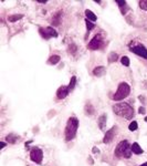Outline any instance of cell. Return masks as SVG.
Segmentation results:
<instances>
[{
	"instance_id": "6da1fadb",
	"label": "cell",
	"mask_w": 147,
	"mask_h": 166,
	"mask_svg": "<svg viewBox=\"0 0 147 166\" xmlns=\"http://www.w3.org/2000/svg\"><path fill=\"white\" fill-rule=\"evenodd\" d=\"M113 111L116 115L124 117L126 120H131L134 116V109L127 103H117L113 106Z\"/></svg>"
},
{
	"instance_id": "7a4b0ae2",
	"label": "cell",
	"mask_w": 147,
	"mask_h": 166,
	"mask_svg": "<svg viewBox=\"0 0 147 166\" xmlns=\"http://www.w3.org/2000/svg\"><path fill=\"white\" fill-rule=\"evenodd\" d=\"M132 145H130L128 141H122L118 143V145L115 149V156L116 157H125V158H130L132 155Z\"/></svg>"
},
{
	"instance_id": "3957f363",
	"label": "cell",
	"mask_w": 147,
	"mask_h": 166,
	"mask_svg": "<svg viewBox=\"0 0 147 166\" xmlns=\"http://www.w3.org/2000/svg\"><path fill=\"white\" fill-rule=\"evenodd\" d=\"M77 127H79V121L76 117H70L68 120L65 126V139L69 142L71 141L72 138H74L77 131Z\"/></svg>"
},
{
	"instance_id": "277c9868",
	"label": "cell",
	"mask_w": 147,
	"mask_h": 166,
	"mask_svg": "<svg viewBox=\"0 0 147 166\" xmlns=\"http://www.w3.org/2000/svg\"><path fill=\"white\" fill-rule=\"evenodd\" d=\"M130 92H131V86L125 82L121 83L120 85H118V88H117L116 93H115L114 96H113V100H115V101H121V100L125 99V98L128 96Z\"/></svg>"
},
{
	"instance_id": "5b68a950",
	"label": "cell",
	"mask_w": 147,
	"mask_h": 166,
	"mask_svg": "<svg viewBox=\"0 0 147 166\" xmlns=\"http://www.w3.org/2000/svg\"><path fill=\"white\" fill-rule=\"evenodd\" d=\"M130 49L135 54L139 55V56H142L144 59H147V49L143 44H137L135 42H131L130 43Z\"/></svg>"
},
{
	"instance_id": "8992f818",
	"label": "cell",
	"mask_w": 147,
	"mask_h": 166,
	"mask_svg": "<svg viewBox=\"0 0 147 166\" xmlns=\"http://www.w3.org/2000/svg\"><path fill=\"white\" fill-rule=\"evenodd\" d=\"M30 158L34 163L41 164L42 158H43V152H42V149H40L39 147H33L31 149V152H30Z\"/></svg>"
},
{
	"instance_id": "52a82bcc",
	"label": "cell",
	"mask_w": 147,
	"mask_h": 166,
	"mask_svg": "<svg viewBox=\"0 0 147 166\" xmlns=\"http://www.w3.org/2000/svg\"><path fill=\"white\" fill-rule=\"evenodd\" d=\"M102 45H103V38H102L101 34H96V36L88 42L87 48L90 50H98Z\"/></svg>"
},
{
	"instance_id": "ba28073f",
	"label": "cell",
	"mask_w": 147,
	"mask_h": 166,
	"mask_svg": "<svg viewBox=\"0 0 147 166\" xmlns=\"http://www.w3.org/2000/svg\"><path fill=\"white\" fill-rule=\"evenodd\" d=\"M39 32L41 34V37L44 39H50V38H56L58 37V32L55 31L52 27H47V28H40Z\"/></svg>"
},
{
	"instance_id": "9c48e42d",
	"label": "cell",
	"mask_w": 147,
	"mask_h": 166,
	"mask_svg": "<svg viewBox=\"0 0 147 166\" xmlns=\"http://www.w3.org/2000/svg\"><path fill=\"white\" fill-rule=\"evenodd\" d=\"M115 134H116V127H112L109 131L105 133V136L103 138V143L107 144V143H111L112 141H113V138H114Z\"/></svg>"
},
{
	"instance_id": "30bf717a",
	"label": "cell",
	"mask_w": 147,
	"mask_h": 166,
	"mask_svg": "<svg viewBox=\"0 0 147 166\" xmlns=\"http://www.w3.org/2000/svg\"><path fill=\"white\" fill-rule=\"evenodd\" d=\"M69 92H70V90H69V86L62 85V86H60V88H59V90L56 91V96H58V99L63 100V99H65L66 96H68Z\"/></svg>"
},
{
	"instance_id": "8fae6325",
	"label": "cell",
	"mask_w": 147,
	"mask_h": 166,
	"mask_svg": "<svg viewBox=\"0 0 147 166\" xmlns=\"http://www.w3.org/2000/svg\"><path fill=\"white\" fill-rule=\"evenodd\" d=\"M106 121H107L106 114H102V115L98 117V127H100L101 130H104V128H105V126H106Z\"/></svg>"
},
{
	"instance_id": "7c38bea8",
	"label": "cell",
	"mask_w": 147,
	"mask_h": 166,
	"mask_svg": "<svg viewBox=\"0 0 147 166\" xmlns=\"http://www.w3.org/2000/svg\"><path fill=\"white\" fill-rule=\"evenodd\" d=\"M106 73V69L104 66H96L94 70H93V74L95 77H103L104 74Z\"/></svg>"
},
{
	"instance_id": "4fadbf2b",
	"label": "cell",
	"mask_w": 147,
	"mask_h": 166,
	"mask_svg": "<svg viewBox=\"0 0 147 166\" xmlns=\"http://www.w3.org/2000/svg\"><path fill=\"white\" fill-rule=\"evenodd\" d=\"M61 16H62V11L56 12L52 19V26H59L61 22Z\"/></svg>"
},
{
	"instance_id": "5bb4252c",
	"label": "cell",
	"mask_w": 147,
	"mask_h": 166,
	"mask_svg": "<svg viewBox=\"0 0 147 166\" xmlns=\"http://www.w3.org/2000/svg\"><path fill=\"white\" fill-rule=\"evenodd\" d=\"M19 136L16 135V134H9V135H7V137H6V141L8 142V143H11V144H15L19 139Z\"/></svg>"
},
{
	"instance_id": "9a60e30c",
	"label": "cell",
	"mask_w": 147,
	"mask_h": 166,
	"mask_svg": "<svg viewBox=\"0 0 147 166\" xmlns=\"http://www.w3.org/2000/svg\"><path fill=\"white\" fill-rule=\"evenodd\" d=\"M132 152H133L134 154H142L143 149L142 147L139 146L138 143H133V145H132Z\"/></svg>"
},
{
	"instance_id": "2e32d148",
	"label": "cell",
	"mask_w": 147,
	"mask_h": 166,
	"mask_svg": "<svg viewBox=\"0 0 147 166\" xmlns=\"http://www.w3.org/2000/svg\"><path fill=\"white\" fill-rule=\"evenodd\" d=\"M85 16H86V19L87 20H90V21H96V16H95V13L92 12L91 10H85Z\"/></svg>"
},
{
	"instance_id": "e0dca14e",
	"label": "cell",
	"mask_w": 147,
	"mask_h": 166,
	"mask_svg": "<svg viewBox=\"0 0 147 166\" xmlns=\"http://www.w3.org/2000/svg\"><path fill=\"white\" fill-rule=\"evenodd\" d=\"M23 18V15H12V16H9L8 17V21L10 22H16L18 20H20Z\"/></svg>"
},
{
	"instance_id": "ac0fdd59",
	"label": "cell",
	"mask_w": 147,
	"mask_h": 166,
	"mask_svg": "<svg viewBox=\"0 0 147 166\" xmlns=\"http://www.w3.org/2000/svg\"><path fill=\"white\" fill-rule=\"evenodd\" d=\"M60 60H61V58L59 55H52L49 59V64H53V66H54V64H58Z\"/></svg>"
},
{
	"instance_id": "d6986e66",
	"label": "cell",
	"mask_w": 147,
	"mask_h": 166,
	"mask_svg": "<svg viewBox=\"0 0 147 166\" xmlns=\"http://www.w3.org/2000/svg\"><path fill=\"white\" fill-rule=\"evenodd\" d=\"M117 58H118L117 53H115V52H111V53L109 54V63L115 62V61L117 60Z\"/></svg>"
},
{
	"instance_id": "ffe728a7",
	"label": "cell",
	"mask_w": 147,
	"mask_h": 166,
	"mask_svg": "<svg viewBox=\"0 0 147 166\" xmlns=\"http://www.w3.org/2000/svg\"><path fill=\"white\" fill-rule=\"evenodd\" d=\"M75 84H76V77H72L71 81H70V84H69V90H70V91H73L74 88H75Z\"/></svg>"
},
{
	"instance_id": "44dd1931",
	"label": "cell",
	"mask_w": 147,
	"mask_h": 166,
	"mask_svg": "<svg viewBox=\"0 0 147 166\" xmlns=\"http://www.w3.org/2000/svg\"><path fill=\"white\" fill-rule=\"evenodd\" d=\"M85 112H86L87 115H92L93 113H94V109H93L92 105H91V104L85 105Z\"/></svg>"
},
{
	"instance_id": "7402d4cb",
	"label": "cell",
	"mask_w": 147,
	"mask_h": 166,
	"mask_svg": "<svg viewBox=\"0 0 147 166\" xmlns=\"http://www.w3.org/2000/svg\"><path fill=\"white\" fill-rule=\"evenodd\" d=\"M121 62H122V64L124 66H130V59H128V56H122V59H121Z\"/></svg>"
},
{
	"instance_id": "603a6c76",
	"label": "cell",
	"mask_w": 147,
	"mask_h": 166,
	"mask_svg": "<svg viewBox=\"0 0 147 166\" xmlns=\"http://www.w3.org/2000/svg\"><path fill=\"white\" fill-rule=\"evenodd\" d=\"M137 127H138V125H137V122L136 121H133L131 124L128 125V128H130V131H136Z\"/></svg>"
},
{
	"instance_id": "cb8c5ba5",
	"label": "cell",
	"mask_w": 147,
	"mask_h": 166,
	"mask_svg": "<svg viewBox=\"0 0 147 166\" xmlns=\"http://www.w3.org/2000/svg\"><path fill=\"white\" fill-rule=\"evenodd\" d=\"M138 5L141 7V9H143V10H147V0H142V1H139Z\"/></svg>"
},
{
	"instance_id": "d4e9b609",
	"label": "cell",
	"mask_w": 147,
	"mask_h": 166,
	"mask_svg": "<svg viewBox=\"0 0 147 166\" xmlns=\"http://www.w3.org/2000/svg\"><path fill=\"white\" fill-rule=\"evenodd\" d=\"M85 23H86V29L88 30V31H91L92 29H94V24H93V23L90 21V20L85 19Z\"/></svg>"
},
{
	"instance_id": "484cf974",
	"label": "cell",
	"mask_w": 147,
	"mask_h": 166,
	"mask_svg": "<svg viewBox=\"0 0 147 166\" xmlns=\"http://www.w3.org/2000/svg\"><path fill=\"white\" fill-rule=\"evenodd\" d=\"M127 10H128L127 5H125L124 7H121V12H122V15H125L126 12H127Z\"/></svg>"
},
{
	"instance_id": "4316f807",
	"label": "cell",
	"mask_w": 147,
	"mask_h": 166,
	"mask_svg": "<svg viewBox=\"0 0 147 166\" xmlns=\"http://www.w3.org/2000/svg\"><path fill=\"white\" fill-rule=\"evenodd\" d=\"M70 51H71L72 53H75L76 52V45L74 43H72L71 45H70Z\"/></svg>"
},
{
	"instance_id": "83f0119b",
	"label": "cell",
	"mask_w": 147,
	"mask_h": 166,
	"mask_svg": "<svg viewBox=\"0 0 147 166\" xmlns=\"http://www.w3.org/2000/svg\"><path fill=\"white\" fill-rule=\"evenodd\" d=\"M116 3L118 5V7H124V6L126 5V1H116Z\"/></svg>"
},
{
	"instance_id": "f1b7e54d",
	"label": "cell",
	"mask_w": 147,
	"mask_h": 166,
	"mask_svg": "<svg viewBox=\"0 0 147 166\" xmlns=\"http://www.w3.org/2000/svg\"><path fill=\"white\" fill-rule=\"evenodd\" d=\"M138 113H139V114H145V113H146V110H145V107H139V110H138Z\"/></svg>"
},
{
	"instance_id": "f546056e",
	"label": "cell",
	"mask_w": 147,
	"mask_h": 166,
	"mask_svg": "<svg viewBox=\"0 0 147 166\" xmlns=\"http://www.w3.org/2000/svg\"><path fill=\"white\" fill-rule=\"evenodd\" d=\"M93 153H98V149H96V147H93Z\"/></svg>"
},
{
	"instance_id": "4dcf8cb0",
	"label": "cell",
	"mask_w": 147,
	"mask_h": 166,
	"mask_svg": "<svg viewBox=\"0 0 147 166\" xmlns=\"http://www.w3.org/2000/svg\"><path fill=\"white\" fill-rule=\"evenodd\" d=\"M5 146H6V143H5V142H1V149H3Z\"/></svg>"
},
{
	"instance_id": "1f68e13d",
	"label": "cell",
	"mask_w": 147,
	"mask_h": 166,
	"mask_svg": "<svg viewBox=\"0 0 147 166\" xmlns=\"http://www.w3.org/2000/svg\"><path fill=\"white\" fill-rule=\"evenodd\" d=\"M141 166H147V162H146V163H144V164H142Z\"/></svg>"
},
{
	"instance_id": "d6a6232c",
	"label": "cell",
	"mask_w": 147,
	"mask_h": 166,
	"mask_svg": "<svg viewBox=\"0 0 147 166\" xmlns=\"http://www.w3.org/2000/svg\"><path fill=\"white\" fill-rule=\"evenodd\" d=\"M145 121H146V122H147V116H146V117H145Z\"/></svg>"
}]
</instances>
